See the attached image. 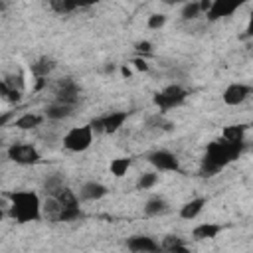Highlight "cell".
Returning <instances> with one entry per match:
<instances>
[{"label": "cell", "mask_w": 253, "mask_h": 253, "mask_svg": "<svg viewBox=\"0 0 253 253\" xmlns=\"http://www.w3.org/2000/svg\"><path fill=\"white\" fill-rule=\"evenodd\" d=\"M89 125H91V129H93L95 133H105V119H103V117L93 119Z\"/></svg>", "instance_id": "1f68e13d"}, {"label": "cell", "mask_w": 253, "mask_h": 253, "mask_svg": "<svg viewBox=\"0 0 253 253\" xmlns=\"http://www.w3.org/2000/svg\"><path fill=\"white\" fill-rule=\"evenodd\" d=\"M206 206V198H196V200H190L188 204H184L182 206V210H180V216L184 217V219H192V217H196L200 212H202V208Z\"/></svg>", "instance_id": "4fadbf2b"}, {"label": "cell", "mask_w": 253, "mask_h": 253, "mask_svg": "<svg viewBox=\"0 0 253 253\" xmlns=\"http://www.w3.org/2000/svg\"><path fill=\"white\" fill-rule=\"evenodd\" d=\"M93 143V129L91 125H85V126H75L72 129L66 137H63V146L68 150H73V152H83L91 146Z\"/></svg>", "instance_id": "3957f363"}, {"label": "cell", "mask_w": 253, "mask_h": 253, "mask_svg": "<svg viewBox=\"0 0 253 253\" xmlns=\"http://www.w3.org/2000/svg\"><path fill=\"white\" fill-rule=\"evenodd\" d=\"M166 210H168L166 202H164L163 198H158V196L150 198V200L146 202V206H145V212H146L148 216H158V214H164Z\"/></svg>", "instance_id": "44dd1931"}, {"label": "cell", "mask_w": 253, "mask_h": 253, "mask_svg": "<svg viewBox=\"0 0 253 253\" xmlns=\"http://www.w3.org/2000/svg\"><path fill=\"white\" fill-rule=\"evenodd\" d=\"M105 194H107V188L99 182H87L81 188V198H85V200H99Z\"/></svg>", "instance_id": "8fae6325"}, {"label": "cell", "mask_w": 253, "mask_h": 253, "mask_svg": "<svg viewBox=\"0 0 253 253\" xmlns=\"http://www.w3.org/2000/svg\"><path fill=\"white\" fill-rule=\"evenodd\" d=\"M245 2H249V0H214V4L210 8V12L206 14L208 20L216 22L219 18H226L230 14H234L237 8H241Z\"/></svg>", "instance_id": "8992f818"}, {"label": "cell", "mask_w": 253, "mask_h": 253, "mask_svg": "<svg viewBox=\"0 0 253 253\" xmlns=\"http://www.w3.org/2000/svg\"><path fill=\"white\" fill-rule=\"evenodd\" d=\"M133 63H135V68H137L139 72H148V63H146L143 57H135Z\"/></svg>", "instance_id": "d6a6232c"}, {"label": "cell", "mask_w": 253, "mask_h": 253, "mask_svg": "<svg viewBox=\"0 0 253 253\" xmlns=\"http://www.w3.org/2000/svg\"><path fill=\"white\" fill-rule=\"evenodd\" d=\"M126 247L131 251H158L161 249L152 237H146V235H133L126 241Z\"/></svg>", "instance_id": "30bf717a"}, {"label": "cell", "mask_w": 253, "mask_h": 253, "mask_svg": "<svg viewBox=\"0 0 253 253\" xmlns=\"http://www.w3.org/2000/svg\"><path fill=\"white\" fill-rule=\"evenodd\" d=\"M50 6H52V10L57 12V14H68V12H72L70 6L66 4V0H50Z\"/></svg>", "instance_id": "f1b7e54d"}, {"label": "cell", "mask_w": 253, "mask_h": 253, "mask_svg": "<svg viewBox=\"0 0 253 253\" xmlns=\"http://www.w3.org/2000/svg\"><path fill=\"white\" fill-rule=\"evenodd\" d=\"M55 99L59 103H66V105H75L79 99V87L72 77H63L57 83L55 89Z\"/></svg>", "instance_id": "52a82bcc"}, {"label": "cell", "mask_w": 253, "mask_h": 253, "mask_svg": "<svg viewBox=\"0 0 253 253\" xmlns=\"http://www.w3.org/2000/svg\"><path fill=\"white\" fill-rule=\"evenodd\" d=\"M137 50L141 54H150V42H139L137 44Z\"/></svg>", "instance_id": "e575fe53"}, {"label": "cell", "mask_w": 253, "mask_h": 253, "mask_svg": "<svg viewBox=\"0 0 253 253\" xmlns=\"http://www.w3.org/2000/svg\"><path fill=\"white\" fill-rule=\"evenodd\" d=\"M10 200V216L20 221V224H28V221H38L42 216V204L36 192H8L4 194Z\"/></svg>", "instance_id": "6da1fadb"}, {"label": "cell", "mask_w": 253, "mask_h": 253, "mask_svg": "<svg viewBox=\"0 0 253 253\" xmlns=\"http://www.w3.org/2000/svg\"><path fill=\"white\" fill-rule=\"evenodd\" d=\"M186 95H188V93H186L182 87H178V85H168L164 91L154 93V97H152V99H154L156 107L164 113V111H168V109L178 107L180 103H184Z\"/></svg>", "instance_id": "277c9868"}, {"label": "cell", "mask_w": 253, "mask_h": 253, "mask_svg": "<svg viewBox=\"0 0 253 253\" xmlns=\"http://www.w3.org/2000/svg\"><path fill=\"white\" fill-rule=\"evenodd\" d=\"M243 135H245L243 125H230L224 129V133H221V137L230 143H243Z\"/></svg>", "instance_id": "ac0fdd59"}, {"label": "cell", "mask_w": 253, "mask_h": 253, "mask_svg": "<svg viewBox=\"0 0 253 253\" xmlns=\"http://www.w3.org/2000/svg\"><path fill=\"white\" fill-rule=\"evenodd\" d=\"M0 95L6 99V101H10V103H18L20 101V89H16V87H10L8 83H0Z\"/></svg>", "instance_id": "d4e9b609"}, {"label": "cell", "mask_w": 253, "mask_h": 253, "mask_svg": "<svg viewBox=\"0 0 253 253\" xmlns=\"http://www.w3.org/2000/svg\"><path fill=\"white\" fill-rule=\"evenodd\" d=\"M200 12H202V10H200V2H188V4L184 6V10H182V18H184V20H194Z\"/></svg>", "instance_id": "83f0119b"}, {"label": "cell", "mask_w": 253, "mask_h": 253, "mask_svg": "<svg viewBox=\"0 0 253 253\" xmlns=\"http://www.w3.org/2000/svg\"><path fill=\"white\" fill-rule=\"evenodd\" d=\"M219 232H221V226H216V224H202V226L194 228L192 235H194L196 239H214Z\"/></svg>", "instance_id": "2e32d148"}, {"label": "cell", "mask_w": 253, "mask_h": 253, "mask_svg": "<svg viewBox=\"0 0 253 253\" xmlns=\"http://www.w3.org/2000/svg\"><path fill=\"white\" fill-rule=\"evenodd\" d=\"M251 93V87H247V85H241V83H234V85H230L226 91H224V103L226 105H239V103H243L245 99H247V95Z\"/></svg>", "instance_id": "9c48e42d"}, {"label": "cell", "mask_w": 253, "mask_h": 253, "mask_svg": "<svg viewBox=\"0 0 253 253\" xmlns=\"http://www.w3.org/2000/svg\"><path fill=\"white\" fill-rule=\"evenodd\" d=\"M55 68V61L48 55L40 57L36 63H32V73H34L36 77H48V73Z\"/></svg>", "instance_id": "5bb4252c"}, {"label": "cell", "mask_w": 253, "mask_h": 253, "mask_svg": "<svg viewBox=\"0 0 253 253\" xmlns=\"http://www.w3.org/2000/svg\"><path fill=\"white\" fill-rule=\"evenodd\" d=\"M44 210H46V216H48L50 219H54V221H59V214H61L63 206L59 204V200H57V198L50 196V198L46 200V204H44Z\"/></svg>", "instance_id": "7402d4cb"}, {"label": "cell", "mask_w": 253, "mask_h": 253, "mask_svg": "<svg viewBox=\"0 0 253 253\" xmlns=\"http://www.w3.org/2000/svg\"><path fill=\"white\" fill-rule=\"evenodd\" d=\"M57 200H59V204L63 206V208H75V206H79V202H77V196L72 192V190L66 186L61 190V192L55 196Z\"/></svg>", "instance_id": "603a6c76"}, {"label": "cell", "mask_w": 253, "mask_h": 253, "mask_svg": "<svg viewBox=\"0 0 253 253\" xmlns=\"http://www.w3.org/2000/svg\"><path fill=\"white\" fill-rule=\"evenodd\" d=\"M121 73H123V77H131V70L126 68V66H125V68H121Z\"/></svg>", "instance_id": "8d00e7d4"}, {"label": "cell", "mask_w": 253, "mask_h": 253, "mask_svg": "<svg viewBox=\"0 0 253 253\" xmlns=\"http://www.w3.org/2000/svg\"><path fill=\"white\" fill-rule=\"evenodd\" d=\"M148 163L158 170H178V158L168 150H154L148 156Z\"/></svg>", "instance_id": "ba28073f"}, {"label": "cell", "mask_w": 253, "mask_h": 253, "mask_svg": "<svg viewBox=\"0 0 253 253\" xmlns=\"http://www.w3.org/2000/svg\"><path fill=\"white\" fill-rule=\"evenodd\" d=\"M66 188V184H63V176L61 174H54V176H50L46 182H44V190H46V194L48 196H57L61 190Z\"/></svg>", "instance_id": "e0dca14e"}, {"label": "cell", "mask_w": 253, "mask_h": 253, "mask_svg": "<svg viewBox=\"0 0 253 253\" xmlns=\"http://www.w3.org/2000/svg\"><path fill=\"white\" fill-rule=\"evenodd\" d=\"M164 22H166V16H163V14H152V16L148 18V28H150V30H158V28L164 26Z\"/></svg>", "instance_id": "4dcf8cb0"}, {"label": "cell", "mask_w": 253, "mask_h": 253, "mask_svg": "<svg viewBox=\"0 0 253 253\" xmlns=\"http://www.w3.org/2000/svg\"><path fill=\"white\" fill-rule=\"evenodd\" d=\"M115 72V66H113V63H109V66L105 68V73H113Z\"/></svg>", "instance_id": "f35d334b"}, {"label": "cell", "mask_w": 253, "mask_h": 253, "mask_svg": "<svg viewBox=\"0 0 253 253\" xmlns=\"http://www.w3.org/2000/svg\"><path fill=\"white\" fill-rule=\"evenodd\" d=\"M161 247H163L164 251H170V253H188V247H186V245L182 243V239L176 237V235H166Z\"/></svg>", "instance_id": "d6986e66"}, {"label": "cell", "mask_w": 253, "mask_h": 253, "mask_svg": "<svg viewBox=\"0 0 253 253\" xmlns=\"http://www.w3.org/2000/svg\"><path fill=\"white\" fill-rule=\"evenodd\" d=\"M79 217H83L79 206H75V208H63L61 214H59V221H73V219H79Z\"/></svg>", "instance_id": "484cf974"}, {"label": "cell", "mask_w": 253, "mask_h": 253, "mask_svg": "<svg viewBox=\"0 0 253 253\" xmlns=\"http://www.w3.org/2000/svg\"><path fill=\"white\" fill-rule=\"evenodd\" d=\"M40 123H42V117L40 115H32V113H26L20 119H16V126H18V129H22V131L36 129Z\"/></svg>", "instance_id": "ffe728a7"}, {"label": "cell", "mask_w": 253, "mask_h": 253, "mask_svg": "<svg viewBox=\"0 0 253 253\" xmlns=\"http://www.w3.org/2000/svg\"><path fill=\"white\" fill-rule=\"evenodd\" d=\"M73 107L75 105H66V103H54V105H50L48 109H46V115L50 117V119H66V117H70L72 113H73Z\"/></svg>", "instance_id": "9a60e30c"}, {"label": "cell", "mask_w": 253, "mask_h": 253, "mask_svg": "<svg viewBox=\"0 0 253 253\" xmlns=\"http://www.w3.org/2000/svg\"><path fill=\"white\" fill-rule=\"evenodd\" d=\"M99 0H66V4L70 6V10H75V8H83V6H93L97 4Z\"/></svg>", "instance_id": "f546056e"}, {"label": "cell", "mask_w": 253, "mask_h": 253, "mask_svg": "<svg viewBox=\"0 0 253 253\" xmlns=\"http://www.w3.org/2000/svg\"><path fill=\"white\" fill-rule=\"evenodd\" d=\"M129 166H131V161H129V158H115V161L111 163V174L117 176V178H121V176L126 174Z\"/></svg>", "instance_id": "cb8c5ba5"}, {"label": "cell", "mask_w": 253, "mask_h": 253, "mask_svg": "<svg viewBox=\"0 0 253 253\" xmlns=\"http://www.w3.org/2000/svg\"><path fill=\"white\" fill-rule=\"evenodd\" d=\"M243 36H245V38H253V10H251V14H249V24H247V30H245Z\"/></svg>", "instance_id": "836d02e7"}, {"label": "cell", "mask_w": 253, "mask_h": 253, "mask_svg": "<svg viewBox=\"0 0 253 253\" xmlns=\"http://www.w3.org/2000/svg\"><path fill=\"white\" fill-rule=\"evenodd\" d=\"M156 182H158V174H154V172H146V174H143V176L139 178V182H137V188H141V190H146V188H152Z\"/></svg>", "instance_id": "4316f807"}, {"label": "cell", "mask_w": 253, "mask_h": 253, "mask_svg": "<svg viewBox=\"0 0 253 253\" xmlns=\"http://www.w3.org/2000/svg\"><path fill=\"white\" fill-rule=\"evenodd\" d=\"M8 158L16 164H36L40 163V152L32 145H12L8 148Z\"/></svg>", "instance_id": "5b68a950"}, {"label": "cell", "mask_w": 253, "mask_h": 253, "mask_svg": "<svg viewBox=\"0 0 253 253\" xmlns=\"http://www.w3.org/2000/svg\"><path fill=\"white\" fill-rule=\"evenodd\" d=\"M241 150H243V143H230V141H226L224 137H221L219 141H212L208 145L204 161L221 170L226 164L237 161Z\"/></svg>", "instance_id": "7a4b0ae2"}, {"label": "cell", "mask_w": 253, "mask_h": 253, "mask_svg": "<svg viewBox=\"0 0 253 253\" xmlns=\"http://www.w3.org/2000/svg\"><path fill=\"white\" fill-rule=\"evenodd\" d=\"M163 2H164V4H170V6H172V4H178V2H184V0H163Z\"/></svg>", "instance_id": "74e56055"}, {"label": "cell", "mask_w": 253, "mask_h": 253, "mask_svg": "<svg viewBox=\"0 0 253 253\" xmlns=\"http://www.w3.org/2000/svg\"><path fill=\"white\" fill-rule=\"evenodd\" d=\"M126 117H129L126 111H117V113H111V115L103 117L105 119V133H117L123 126V123L126 121Z\"/></svg>", "instance_id": "7c38bea8"}, {"label": "cell", "mask_w": 253, "mask_h": 253, "mask_svg": "<svg viewBox=\"0 0 253 253\" xmlns=\"http://www.w3.org/2000/svg\"><path fill=\"white\" fill-rule=\"evenodd\" d=\"M212 4H214V0H200V10L208 14L210 8H212Z\"/></svg>", "instance_id": "d590c367"}]
</instances>
